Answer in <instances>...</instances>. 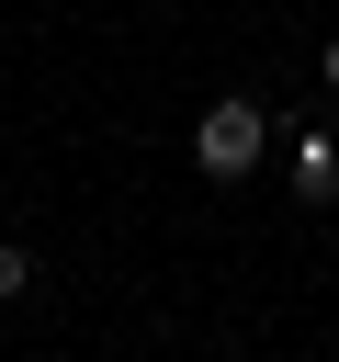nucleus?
<instances>
[{
    "label": "nucleus",
    "instance_id": "obj_4",
    "mask_svg": "<svg viewBox=\"0 0 339 362\" xmlns=\"http://www.w3.org/2000/svg\"><path fill=\"white\" fill-rule=\"evenodd\" d=\"M328 90H339V34H328Z\"/></svg>",
    "mask_w": 339,
    "mask_h": 362
},
{
    "label": "nucleus",
    "instance_id": "obj_1",
    "mask_svg": "<svg viewBox=\"0 0 339 362\" xmlns=\"http://www.w3.org/2000/svg\"><path fill=\"white\" fill-rule=\"evenodd\" d=\"M260 147H271V113H260V102H203V124H192L203 181H249V170H260Z\"/></svg>",
    "mask_w": 339,
    "mask_h": 362
},
{
    "label": "nucleus",
    "instance_id": "obj_3",
    "mask_svg": "<svg viewBox=\"0 0 339 362\" xmlns=\"http://www.w3.org/2000/svg\"><path fill=\"white\" fill-rule=\"evenodd\" d=\"M23 283H34V260H23V249H11V238H0V305H11V294H23Z\"/></svg>",
    "mask_w": 339,
    "mask_h": 362
},
{
    "label": "nucleus",
    "instance_id": "obj_2",
    "mask_svg": "<svg viewBox=\"0 0 339 362\" xmlns=\"http://www.w3.org/2000/svg\"><path fill=\"white\" fill-rule=\"evenodd\" d=\"M294 181L328 204V192H339V147H328V136H294Z\"/></svg>",
    "mask_w": 339,
    "mask_h": 362
}]
</instances>
